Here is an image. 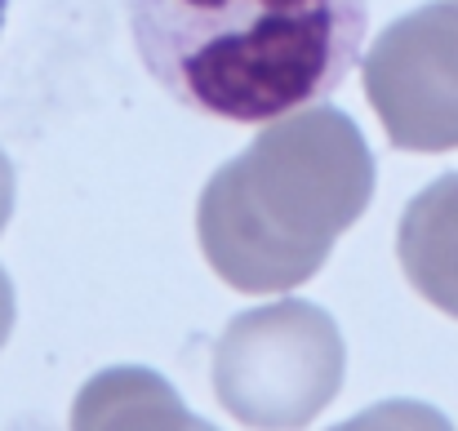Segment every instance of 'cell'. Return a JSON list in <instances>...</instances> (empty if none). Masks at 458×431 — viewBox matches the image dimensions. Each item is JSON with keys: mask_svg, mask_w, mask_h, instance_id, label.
Returning a JSON list of instances; mask_svg holds the SVG:
<instances>
[{"mask_svg": "<svg viewBox=\"0 0 458 431\" xmlns=\"http://www.w3.org/2000/svg\"><path fill=\"white\" fill-rule=\"evenodd\" d=\"M13 196H18V178H13V160L4 156V147H0V232L9 227V218H13Z\"/></svg>", "mask_w": 458, "mask_h": 431, "instance_id": "cell-6", "label": "cell"}, {"mask_svg": "<svg viewBox=\"0 0 458 431\" xmlns=\"http://www.w3.org/2000/svg\"><path fill=\"white\" fill-rule=\"evenodd\" d=\"M4 13H9V0H0V27H4Z\"/></svg>", "mask_w": 458, "mask_h": 431, "instance_id": "cell-8", "label": "cell"}, {"mask_svg": "<svg viewBox=\"0 0 458 431\" xmlns=\"http://www.w3.org/2000/svg\"><path fill=\"white\" fill-rule=\"evenodd\" d=\"M360 76L392 147L458 151V0H428L383 27Z\"/></svg>", "mask_w": 458, "mask_h": 431, "instance_id": "cell-4", "label": "cell"}, {"mask_svg": "<svg viewBox=\"0 0 458 431\" xmlns=\"http://www.w3.org/2000/svg\"><path fill=\"white\" fill-rule=\"evenodd\" d=\"M347 374V342L316 302L285 298L241 311L214 347V396L245 427H307Z\"/></svg>", "mask_w": 458, "mask_h": 431, "instance_id": "cell-3", "label": "cell"}, {"mask_svg": "<svg viewBox=\"0 0 458 431\" xmlns=\"http://www.w3.org/2000/svg\"><path fill=\"white\" fill-rule=\"evenodd\" d=\"M369 200L374 151L360 125L329 103H307L214 169L196 200V241L232 289L285 293L329 263Z\"/></svg>", "mask_w": 458, "mask_h": 431, "instance_id": "cell-2", "label": "cell"}, {"mask_svg": "<svg viewBox=\"0 0 458 431\" xmlns=\"http://www.w3.org/2000/svg\"><path fill=\"white\" fill-rule=\"evenodd\" d=\"M125 18L148 76L178 107L267 125L347 80L369 0H125Z\"/></svg>", "mask_w": 458, "mask_h": 431, "instance_id": "cell-1", "label": "cell"}, {"mask_svg": "<svg viewBox=\"0 0 458 431\" xmlns=\"http://www.w3.org/2000/svg\"><path fill=\"white\" fill-rule=\"evenodd\" d=\"M13 316H18L13 281H9V272L0 267V347H4V342H9V334H13Z\"/></svg>", "mask_w": 458, "mask_h": 431, "instance_id": "cell-7", "label": "cell"}, {"mask_svg": "<svg viewBox=\"0 0 458 431\" xmlns=\"http://www.w3.org/2000/svg\"><path fill=\"white\" fill-rule=\"evenodd\" d=\"M396 258L405 281L437 311L458 320V173L423 187L396 227Z\"/></svg>", "mask_w": 458, "mask_h": 431, "instance_id": "cell-5", "label": "cell"}]
</instances>
